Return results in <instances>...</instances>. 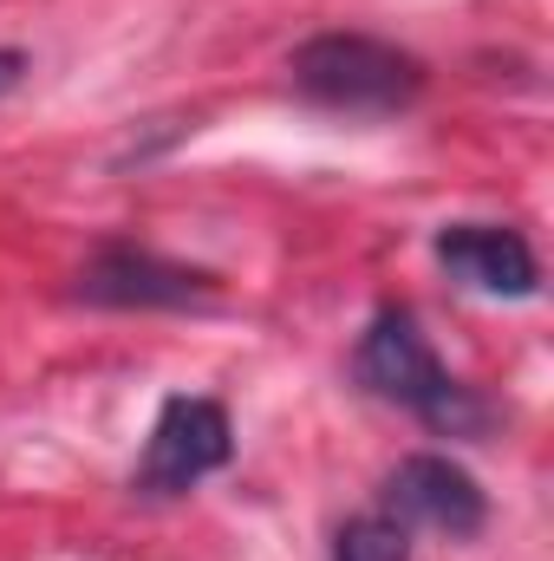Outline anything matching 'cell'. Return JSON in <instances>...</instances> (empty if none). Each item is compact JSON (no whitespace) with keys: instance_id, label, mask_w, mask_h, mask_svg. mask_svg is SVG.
Returning a JSON list of instances; mask_svg holds the SVG:
<instances>
[{"instance_id":"obj_1","label":"cell","mask_w":554,"mask_h":561,"mask_svg":"<svg viewBox=\"0 0 554 561\" xmlns=\"http://www.w3.org/2000/svg\"><path fill=\"white\" fill-rule=\"evenodd\" d=\"M353 373H359V386L372 399L405 405L437 437H483L489 431V405L443 373V359L430 353L412 307H379L372 313V327H366V340L353 353Z\"/></svg>"},{"instance_id":"obj_2","label":"cell","mask_w":554,"mask_h":561,"mask_svg":"<svg viewBox=\"0 0 554 561\" xmlns=\"http://www.w3.org/2000/svg\"><path fill=\"white\" fill-rule=\"evenodd\" d=\"M287 79L320 112L392 118V112H412L417 99H424L430 72H424L417 53L392 46V39H372V33H313L307 46H293Z\"/></svg>"},{"instance_id":"obj_3","label":"cell","mask_w":554,"mask_h":561,"mask_svg":"<svg viewBox=\"0 0 554 561\" xmlns=\"http://www.w3.org/2000/svg\"><path fill=\"white\" fill-rule=\"evenodd\" d=\"M235 450V424L216 399H170L150 437H143V463H138V483L143 496H189L203 477H216Z\"/></svg>"},{"instance_id":"obj_4","label":"cell","mask_w":554,"mask_h":561,"mask_svg":"<svg viewBox=\"0 0 554 561\" xmlns=\"http://www.w3.org/2000/svg\"><path fill=\"white\" fill-rule=\"evenodd\" d=\"M392 523H405V529H437V536H450V542H470V536H483V523H489V496H483V483L463 470V463H450V457H437V450H417L405 457L392 477H385V503H379Z\"/></svg>"},{"instance_id":"obj_5","label":"cell","mask_w":554,"mask_h":561,"mask_svg":"<svg viewBox=\"0 0 554 561\" xmlns=\"http://www.w3.org/2000/svg\"><path fill=\"white\" fill-rule=\"evenodd\" d=\"M209 294H216V280L203 268L163 262L150 249H99L79 275V300H92V307H196Z\"/></svg>"},{"instance_id":"obj_6","label":"cell","mask_w":554,"mask_h":561,"mask_svg":"<svg viewBox=\"0 0 554 561\" xmlns=\"http://www.w3.org/2000/svg\"><path fill=\"white\" fill-rule=\"evenodd\" d=\"M437 262L463 287L503 294V300H529L542 287L535 249L516 229H503V222H450V229H437Z\"/></svg>"},{"instance_id":"obj_7","label":"cell","mask_w":554,"mask_h":561,"mask_svg":"<svg viewBox=\"0 0 554 561\" xmlns=\"http://www.w3.org/2000/svg\"><path fill=\"white\" fill-rule=\"evenodd\" d=\"M333 561H412V529L385 510H366L333 536Z\"/></svg>"},{"instance_id":"obj_8","label":"cell","mask_w":554,"mask_h":561,"mask_svg":"<svg viewBox=\"0 0 554 561\" xmlns=\"http://www.w3.org/2000/svg\"><path fill=\"white\" fill-rule=\"evenodd\" d=\"M26 66H33V59H26L20 46H0V92H13V85L26 79Z\"/></svg>"}]
</instances>
